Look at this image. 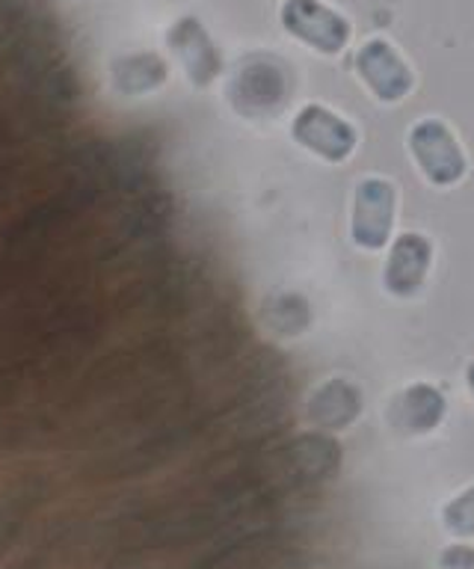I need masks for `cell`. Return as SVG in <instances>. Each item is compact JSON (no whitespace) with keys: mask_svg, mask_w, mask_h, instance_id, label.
<instances>
[{"mask_svg":"<svg viewBox=\"0 0 474 569\" xmlns=\"http://www.w3.org/2000/svg\"><path fill=\"white\" fill-rule=\"evenodd\" d=\"M410 151L421 176L433 187L460 184L468 172V158L456 133L442 119H421L410 131Z\"/></svg>","mask_w":474,"mask_h":569,"instance_id":"6da1fadb","label":"cell"},{"mask_svg":"<svg viewBox=\"0 0 474 569\" xmlns=\"http://www.w3.org/2000/svg\"><path fill=\"white\" fill-rule=\"evenodd\" d=\"M394 220H397V190L389 178H362L353 193V217L350 234L359 249L380 252L392 243Z\"/></svg>","mask_w":474,"mask_h":569,"instance_id":"7a4b0ae2","label":"cell"},{"mask_svg":"<svg viewBox=\"0 0 474 569\" xmlns=\"http://www.w3.org/2000/svg\"><path fill=\"white\" fill-rule=\"evenodd\" d=\"M279 18L288 33L326 57L344 51L353 36V24L347 21V16L326 7L323 0H285L279 9Z\"/></svg>","mask_w":474,"mask_h":569,"instance_id":"3957f363","label":"cell"},{"mask_svg":"<svg viewBox=\"0 0 474 569\" xmlns=\"http://www.w3.org/2000/svg\"><path fill=\"white\" fill-rule=\"evenodd\" d=\"M291 133L305 151H312L314 158L326 160V163H344L353 158L359 146L356 128L344 116L323 104H305L294 116Z\"/></svg>","mask_w":474,"mask_h":569,"instance_id":"277c9868","label":"cell"},{"mask_svg":"<svg viewBox=\"0 0 474 569\" xmlns=\"http://www.w3.org/2000/svg\"><path fill=\"white\" fill-rule=\"evenodd\" d=\"M356 74L374 92L376 101H383V104L403 101V98L410 96L412 83H415L410 62L403 60L401 51L389 39H383V36H374V39H367L359 48Z\"/></svg>","mask_w":474,"mask_h":569,"instance_id":"5b68a950","label":"cell"},{"mask_svg":"<svg viewBox=\"0 0 474 569\" xmlns=\"http://www.w3.org/2000/svg\"><path fill=\"white\" fill-rule=\"evenodd\" d=\"M433 267V243L427 234L421 231H403L392 240L389 247V258L383 267V284L385 291L410 300L424 288Z\"/></svg>","mask_w":474,"mask_h":569,"instance_id":"8992f818","label":"cell"},{"mask_svg":"<svg viewBox=\"0 0 474 569\" xmlns=\"http://www.w3.org/2000/svg\"><path fill=\"white\" fill-rule=\"evenodd\" d=\"M167 39H170L172 51H175V57H179L184 71H188L190 83H196V87L214 83L216 74L223 71V57H220V48L208 36L199 18H179L170 27Z\"/></svg>","mask_w":474,"mask_h":569,"instance_id":"52a82bcc","label":"cell"},{"mask_svg":"<svg viewBox=\"0 0 474 569\" xmlns=\"http://www.w3.org/2000/svg\"><path fill=\"white\" fill-rule=\"evenodd\" d=\"M232 104L238 113L259 116L264 110L282 104L285 98V74L276 62H268L255 57V60L243 62L238 74H234L232 87H229Z\"/></svg>","mask_w":474,"mask_h":569,"instance_id":"ba28073f","label":"cell"},{"mask_svg":"<svg viewBox=\"0 0 474 569\" xmlns=\"http://www.w3.org/2000/svg\"><path fill=\"white\" fill-rule=\"evenodd\" d=\"M447 412L445 395L430 382H412L392 400L389 407V425L401 436H427L433 433Z\"/></svg>","mask_w":474,"mask_h":569,"instance_id":"9c48e42d","label":"cell"},{"mask_svg":"<svg viewBox=\"0 0 474 569\" xmlns=\"http://www.w3.org/2000/svg\"><path fill=\"white\" fill-rule=\"evenodd\" d=\"M117 87L128 96H140V92H149V89L161 87L167 80V66L158 53H131L125 60L117 62Z\"/></svg>","mask_w":474,"mask_h":569,"instance_id":"30bf717a","label":"cell"},{"mask_svg":"<svg viewBox=\"0 0 474 569\" xmlns=\"http://www.w3.org/2000/svg\"><path fill=\"white\" fill-rule=\"evenodd\" d=\"M442 525L456 540L474 537V483L442 507Z\"/></svg>","mask_w":474,"mask_h":569,"instance_id":"8fae6325","label":"cell"},{"mask_svg":"<svg viewBox=\"0 0 474 569\" xmlns=\"http://www.w3.org/2000/svg\"><path fill=\"white\" fill-rule=\"evenodd\" d=\"M438 569H474L472 546H447L438 558Z\"/></svg>","mask_w":474,"mask_h":569,"instance_id":"7c38bea8","label":"cell"},{"mask_svg":"<svg viewBox=\"0 0 474 569\" xmlns=\"http://www.w3.org/2000/svg\"><path fill=\"white\" fill-rule=\"evenodd\" d=\"M465 380H468V391H472L474 398V359L468 362V368H465Z\"/></svg>","mask_w":474,"mask_h":569,"instance_id":"4fadbf2b","label":"cell"}]
</instances>
